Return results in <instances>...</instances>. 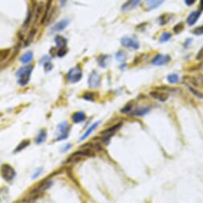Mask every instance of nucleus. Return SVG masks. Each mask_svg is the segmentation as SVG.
Listing matches in <instances>:
<instances>
[{"instance_id":"obj_26","label":"nucleus","mask_w":203,"mask_h":203,"mask_svg":"<svg viewBox=\"0 0 203 203\" xmlns=\"http://www.w3.org/2000/svg\"><path fill=\"white\" fill-rule=\"evenodd\" d=\"M167 80L171 84H175V83H178L179 81V76L176 74H171L170 75H168L167 77Z\"/></svg>"},{"instance_id":"obj_6","label":"nucleus","mask_w":203,"mask_h":203,"mask_svg":"<svg viewBox=\"0 0 203 203\" xmlns=\"http://www.w3.org/2000/svg\"><path fill=\"white\" fill-rule=\"evenodd\" d=\"M121 44L126 48L129 49H133L137 50L139 48L140 45L138 41H137L136 39H131L130 37H124L121 39Z\"/></svg>"},{"instance_id":"obj_41","label":"nucleus","mask_w":203,"mask_h":203,"mask_svg":"<svg viewBox=\"0 0 203 203\" xmlns=\"http://www.w3.org/2000/svg\"><path fill=\"white\" fill-rule=\"evenodd\" d=\"M200 7L201 9H203V0H200Z\"/></svg>"},{"instance_id":"obj_40","label":"nucleus","mask_w":203,"mask_h":203,"mask_svg":"<svg viewBox=\"0 0 203 203\" xmlns=\"http://www.w3.org/2000/svg\"><path fill=\"white\" fill-rule=\"evenodd\" d=\"M65 146L66 147H64V149H63V150H62V151H67V150H69L70 148V144H67V145H66Z\"/></svg>"},{"instance_id":"obj_31","label":"nucleus","mask_w":203,"mask_h":203,"mask_svg":"<svg viewBox=\"0 0 203 203\" xmlns=\"http://www.w3.org/2000/svg\"><path fill=\"white\" fill-rule=\"evenodd\" d=\"M189 90L190 92H192L193 94H194V95H195L196 97H198V98H203V95L201 93V92H199V91H198V90L195 89V88L191 87V86H189Z\"/></svg>"},{"instance_id":"obj_36","label":"nucleus","mask_w":203,"mask_h":203,"mask_svg":"<svg viewBox=\"0 0 203 203\" xmlns=\"http://www.w3.org/2000/svg\"><path fill=\"white\" fill-rule=\"evenodd\" d=\"M131 108H132L131 103H128L126 107H124L123 109H122L121 112L122 113H127V112H129L130 110H131Z\"/></svg>"},{"instance_id":"obj_3","label":"nucleus","mask_w":203,"mask_h":203,"mask_svg":"<svg viewBox=\"0 0 203 203\" xmlns=\"http://www.w3.org/2000/svg\"><path fill=\"white\" fill-rule=\"evenodd\" d=\"M0 173L2 175L3 178L7 182L12 181L16 175V172L14 169L9 164H3L0 168Z\"/></svg>"},{"instance_id":"obj_30","label":"nucleus","mask_w":203,"mask_h":203,"mask_svg":"<svg viewBox=\"0 0 203 203\" xmlns=\"http://www.w3.org/2000/svg\"><path fill=\"white\" fill-rule=\"evenodd\" d=\"M32 14H33L32 11H29L28 14H27V17H26V19L25 20L24 23H23V27H24V28H26V27H27V26H28L29 25H30V21H31Z\"/></svg>"},{"instance_id":"obj_13","label":"nucleus","mask_w":203,"mask_h":203,"mask_svg":"<svg viewBox=\"0 0 203 203\" xmlns=\"http://www.w3.org/2000/svg\"><path fill=\"white\" fill-rule=\"evenodd\" d=\"M72 121L74 123H80L84 122L86 118V116L84 112L82 111H78V112L74 113L71 117Z\"/></svg>"},{"instance_id":"obj_5","label":"nucleus","mask_w":203,"mask_h":203,"mask_svg":"<svg viewBox=\"0 0 203 203\" xmlns=\"http://www.w3.org/2000/svg\"><path fill=\"white\" fill-rule=\"evenodd\" d=\"M51 185H52V182H51V180H47H47L45 181H42L41 183H39V186H37L36 188H35V189L30 192V197H32V198H35V197L39 196L41 193L44 192L45 190L49 189V188L51 186Z\"/></svg>"},{"instance_id":"obj_20","label":"nucleus","mask_w":203,"mask_h":203,"mask_svg":"<svg viewBox=\"0 0 203 203\" xmlns=\"http://www.w3.org/2000/svg\"><path fill=\"white\" fill-rule=\"evenodd\" d=\"M47 134L46 130H41L39 134H38V136L35 138V143L41 144L42 142H44L46 141V139H47Z\"/></svg>"},{"instance_id":"obj_2","label":"nucleus","mask_w":203,"mask_h":203,"mask_svg":"<svg viewBox=\"0 0 203 203\" xmlns=\"http://www.w3.org/2000/svg\"><path fill=\"white\" fill-rule=\"evenodd\" d=\"M67 78L70 83H76L79 82L82 78V70L81 67L79 66H76L70 69L67 72Z\"/></svg>"},{"instance_id":"obj_10","label":"nucleus","mask_w":203,"mask_h":203,"mask_svg":"<svg viewBox=\"0 0 203 203\" xmlns=\"http://www.w3.org/2000/svg\"><path fill=\"white\" fill-rule=\"evenodd\" d=\"M122 126V123H118V124L114 125V126H112L111 127H110L109 129H107V130H103L102 132V134L104 136V139L102 140V142H104L105 140H108L110 139V138L118 130L119 128Z\"/></svg>"},{"instance_id":"obj_38","label":"nucleus","mask_w":203,"mask_h":203,"mask_svg":"<svg viewBox=\"0 0 203 203\" xmlns=\"http://www.w3.org/2000/svg\"><path fill=\"white\" fill-rule=\"evenodd\" d=\"M202 58H203V47L200 50V51L198 52V54H197V56H196V59L198 60H201L202 59Z\"/></svg>"},{"instance_id":"obj_11","label":"nucleus","mask_w":203,"mask_h":203,"mask_svg":"<svg viewBox=\"0 0 203 203\" xmlns=\"http://www.w3.org/2000/svg\"><path fill=\"white\" fill-rule=\"evenodd\" d=\"M69 23H70V20L67 19L61 20V21L57 23L56 24L53 26L52 28H51V31L54 33V32H59L63 30H65L67 27V26L69 25Z\"/></svg>"},{"instance_id":"obj_37","label":"nucleus","mask_w":203,"mask_h":203,"mask_svg":"<svg viewBox=\"0 0 203 203\" xmlns=\"http://www.w3.org/2000/svg\"><path fill=\"white\" fill-rule=\"evenodd\" d=\"M42 173V168H39L35 172V173H34L33 176H32V178L33 179L37 178L38 177H39V175H40Z\"/></svg>"},{"instance_id":"obj_15","label":"nucleus","mask_w":203,"mask_h":203,"mask_svg":"<svg viewBox=\"0 0 203 203\" xmlns=\"http://www.w3.org/2000/svg\"><path fill=\"white\" fill-rule=\"evenodd\" d=\"M54 42L56 44V47L59 49L61 48H66L67 44V40L63 36L61 35H57L54 39Z\"/></svg>"},{"instance_id":"obj_21","label":"nucleus","mask_w":203,"mask_h":203,"mask_svg":"<svg viewBox=\"0 0 203 203\" xmlns=\"http://www.w3.org/2000/svg\"><path fill=\"white\" fill-rule=\"evenodd\" d=\"M33 56L34 54L32 51H27V52L25 53L23 56L20 58V61L23 63H24V64H26V63H30L33 59Z\"/></svg>"},{"instance_id":"obj_29","label":"nucleus","mask_w":203,"mask_h":203,"mask_svg":"<svg viewBox=\"0 0 203 203\" xmlns=\"http://www.w3.org/2000/svg\"><path fill=\"white\" fill-rule=\"evenodd\" d=\"M170 38H171V34L168 33V32H164V33L162 34V35L160 36V41L162 42H167L168 40H170Z\"/></svg>"},{"instance_id":"obj_17","label":"nucleus","mask_w":203,"mask_h":203,"mask_svg":"<svg viewBox=\"0 0 203 203\" xmlns=\"http://www.w3.org/2000/svg\"><path fill=\"white\" fill-rule=\"evenodd\" d=\"M151 95L153 98L158 99L160 102H166L168 98V95L165 93H162V92H158V91H152L151 92Z\"/></svg>"},{"instance_id":"obj_7","label":"nucleus","mask_w":203,"mask_h":203,"mask_svg":"<svg viewBox=\"0 0 203 203\" xmlns=\"http://www.w3.org/2000/svg\"><path fill=\"white\" fill-rule=\"evenodd\" d=\"M101 77L97 71H92L88 78V86L91 89L97 88L100 85Z\"/></svg>"},{"instance_id":"obj_27","label":"nucleus","mask_w":203,"mask_h":203,"mask_svg":"<svg viewBox=\"0 0 203 203\" xmlns=\"http://www.w3.org/2000/svg\"><path fill=\"white\" fill-rule=\"evenodd\" d=\"M95 93H92V92H86V93H85L84 95H83L82 98H83V99L86 100V101L94 102L95 98Z\"/></svg>"},{"instance_id":"obj_9","label":"nucleus","mask_w":203,"mask_h":203,"mask_svg":"<svg viewBox=\"0 0 203 203\" xmlns=\"http://www.w3.org/2000/svg\"><path fill=\"white\" fill-rule=\"evenodd\" d=\"M141 1L142 0H126L125 3H123V5L122 6V11H125V12L132 11L138 7Z\"/></svg>"},{"instance_id":"obj_22","label":"nucleus","mask_w":203,"mask_h":203,"mask_svg":"<svg viewBox=\"0 0 203 203\" xmlns=\"http://www.w3.org/2000/svg\"><path fill=\"white\" fill-rule=\"evenodd\" d=\"M29 145H30V141H29V140H23V142H21L19 144V145H18V146L16 147L14 152V153L20 152V151H22L23 150H24L25 148H26V147L28 146Z\"/></svg>"},{"instance_id":"obj_35","label":"nucleus","mask_w":203,"mask_h":203,"mask_svg":"<svg viewBox=\"0 0 203 203\" xmlns=\"http://www.w3.org/2000/svg\"><path fill=\"white\" fill-rule=\"evenodd\" d=\"M67 50L66 49V48H61V49H59L57 51V55H58V57H60V58H62V57L65 56L66 54H67Z\"/></svg>"},{"instance_id":"obj_12","label":"nucleus","mask_w":203,"mask_h":203,"mask_svg":"<svg viewBox=\"0 0 203 203\" xmlns=\"http://www.w3.org/2000/svg\"><path fill=\"white\" fill-rule=\"evenodd\" d=\"M166 0H145V6L147 10H154L158 8Z\"/></svg>"},{"instance_id":"obj_32","label":"nucleus","mask_w":203,"mask_h":203,"mask_svg":"<svg viewBox=\"0 0 203 203\" xmlns=\"http://www.w3.org/2000/svg\"><path fill=\"white\" fill-rule=\"evenodd\" d=\"M184 29V26H183V23H178V24H177L176 26L173 27V31L175 32L176 34L178 33H180L181 31H182V30Z\"/></svg>"},{"instance_id":"obj_39","label":"nucleus","mask_w":203,"mask_h":203,"mask_svg":"<svg viewBox=\"0 0 203 203\" xmlns=\"http://www.w3.org/2000/svg\"><path fill=\"white\" fill-rule=\"evenodd\" d=\"M196 2V0H185V3L187 6H191Z\"/></svg>"},{"instance_id":"obj_16","label":"nucleus","mask_w":203,"mask_h":203,"mask_svg":"<svg viewBox=\"0 0 203 203\" xmlns=\"http://www.w3.org/2000/svg\"><path fill=\"white\" fill-rule=\"evenodd\" d=\"M98 61V65L101 67H103L105 68L107 65L109 64L110 61V55H105V54H102V55H100L99 57L97 59Z\"/></svg>"},{"instance_id":"obj_28","label":"nucleus","mask_w":203,"mask_h":203,"mask_svg":"<svg viewBox=\"0 0 203 203\" xmlns=\"http://www.w3.org/2000/svg\"><path fill=\"white\" fill-rule=\"evenodd\" d=\"M116 58L118 62H124L126 59V53L123 52V51H118L116 54Z\"/></svg>"},{"instance_id":"obj_4","label":"nucleus","mask_w":203,"mask_h":203,"mask_svg":"<svg viewBox=\"0 0 203 203\" xmlns=\"http://www.w3.org/2000/svg\"><path fill=\"white\" fill-rule=\"evenodd\" d=\"M57 130H58V135L56 138V141H63L68 137L70 127L67 122H63L57 126Z\"/></svg>"},{"instance_id":"obj_1","label":"nucleus","mask_w":203,"mask_h":203,"mask_svg":"<svg viewBox=\"0 0 203 203\" xmlns=\"http://www.w3.org/2000/svg\"><path fill=\"white\" fill-rule=\"evenodd\" d=\"M34 67L31 65L25 66L21 67L16 72V77L18 79V83L21 86H25L29 82L30 79V74L32 73Z\"/></svg>"},{"instance_id":"obj_19","label":"nucleus","mask_w":203,"mask_h":203,"mask_svg":"<svg viewBox=\"0 0 203 203\" xmlns=\"http://www.w3.org/2000/svg\"><path fill=\"white\" fill-rule=\"evenodd\" d=\"M150 111V108L148 107H141V108H137L134 110L131 114L133 116H143L145 114H148Z\"/></svg>"},{"instance_id":"obj_24","label":"nucleus","mask_w":203,"mask_h":203,"mask_svg":"<svg viewBox=\"0 0 203 203\" xmlns=\"http://www.w3.org/2000/svg\"><path fill=\"white\" fill-rule=\"evenodd\" d=\"M170 19V14H164L158 18V23H159V24L162 25V26H164L165 24H167V23H168Z\"/></svg>"},{"instance_id":"obj_18","label":"nucleus","mask_w":203,"mask_h":203,"mask_svg":"<svg viewBox=\"0 0 203 203\" xmlns=\"http://www.w3.org/2000/svg\"><path fill=\"white\" fill-rule=\"evenodd\" d=\"M99 123H100V122L98 121V122H96V123H95L94 124L91 125V126H90L89 128H88L87 130H86V131L85 132V133L83 134H82V136L81 137L80 141H82V140H84V139H86V138H87V137L89 136V135L91 134L92 133V132H93L97 127H98V126L99 125Z\"/></svg>"},{"instance_id":"obj_14","label":"nucleus","mask_w":203,"mask_h":203,"mask_svg":"<svg viewBox=\"0 0 203 203\" xmlns=\"http://www.w3.org/2000/svg\"><path fill=\"white\" fill-rule=\"evenodd\" d=\"M200 15H201V12L200 11H193L190 14H189V16L187 17V23L189 26L195 24L197 23V21L199 19Z\"/></svg>"},{"instance_id":"obj_25","label":"nucleus","mask_w":203,"mask_h":203,"mask_svg":"<svg viewBox=\"0 0 203 203\" xmlns=\"http://www.w3.org/2000/svg\"><path fill=\"white\" fill-rule=\"evenodd\" d=\"M11 54V49L0 50V63L6 59Z\"/></svg>"},{"instance_id":"obj_23","label":"nucleus","mask_w":203,"mask_h":203,"mask_svg":"<svg viewBox=\"0 0 203 203\" xmlns=\"http://www.w3.org/2000/svg\"><path fill=\"white\" fill-rule=\"evenodd\" d=\"M35 35H36V29H33V30H30V33L26 37V40H25V47H27L28 45H30V43L34 39V37L35 36Z\"/></svg>"},{"instance_id":"obj_33","label":"nucleus","mask_w":203,"mask_h":203,"mask_svg":"<svg viewBox=\"0 0 203 203\" xmlns=\"http://www.w3.org/2000/svg\"><path fill=\"white\" fill-rule=\"evenodd\" d=\"M193 34H195V35H203V25L198 26L195 30H193Z\"/></svg>"},{"instance_id":"obj_8","label":"nucleus","mask_w":203,"mask_h":203,"mask_svg":"<svg viewBox=\"0 0 203 203\" xmlns=\"http://www.w3.org/2000/svg\"><path fill=\"white\" fill-rule=\"evenodd\" d=\"M170 61V57L167 54H157L152 59V64L154 66L166 65Z\"/></svg>"},{"instance_id":"obj_34","label":"nucleus","mask_w":203,"mask_h":203,"mask_svg":"<svg viewBox=\"0 0 203 203\" xmlns=\"http://www.w3.org/2000/svg\"><path fill=\"white\" fill-rule=\"evenodd\" d=\"M44 69L46 71H51L53 69V64L49 61L44 62Z\"/></svg>"}]
</instances>
